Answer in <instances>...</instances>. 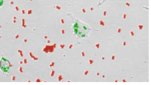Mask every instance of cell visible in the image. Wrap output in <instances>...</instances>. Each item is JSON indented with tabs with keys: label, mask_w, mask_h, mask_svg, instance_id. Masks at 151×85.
Masks as SVG:
<instances>
[{
	"label": "cell",
	"mask_w": 151,
	"mask_h": 85,
	"mask_svg": "<svg viewBox=\"0 0 151 85\" xmlns=\"http://www.w3.org/2000/svg\"><path fill=\"white\" fill-rule=\"evenodd\" d=\"M71 29L73 34L77 37L83 38L86 37L87 26L78 20L76 19L73 22Z\"/></svg>",
	"instance_id": "6da1fadb"
},
{
	"label": "cell",
	"mask_w": 151,
	"mask_h": 85,
	"mask_svg": "<svg viewBox=\"0 0 151 85\" xmlns=\"http://www.w3.org/2000/svg\"><path fill=\"white\" fill-rule=\"evenodd\" d=\"M10 68V63L9 61L4 57L1 58L0 60V69L2 71L6 73Z\"/></svg>",
	"instance_id": "7a4b0ae2"
},
{
	"label": "cell",
	"mask_w": 151,
	"mask_h": 85,
	"mask_svg": "<svg viewBox=\"0 0 151 85\" xmlns=\"http://www.w3.org/2000/svg\"><path fill=\"white\" fill-rule=\"evenodd\" d=\"M4 3L3 0H0V7L3 6Z\"/></svg>",
	"instance_id": "3957f363"
}]
</instances>
